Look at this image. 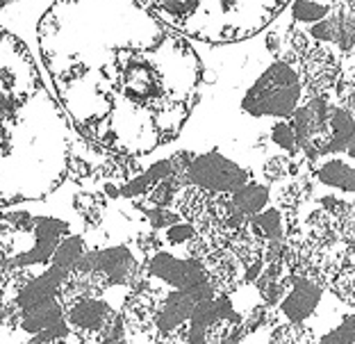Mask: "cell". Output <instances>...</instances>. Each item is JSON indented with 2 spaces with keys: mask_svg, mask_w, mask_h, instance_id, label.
I'll use <instances>...</instances> for the list:
<instances>
[{
  "mask_svg": "<svg viewBox=\"0 0 355 344\" xmlns=\"http://www.w3.org/2000/svg\"><path fill=\"white\" fill-rule=\"evenodd\" d=\"M37 35L64 114L89 146L139 160L173 141L196 108L203 62L139 0H55Z\"/></svg>",
  "mask_w": 355,
  "mask_h": 344,
  "instance_id": "6da1fadb",
  "label": "cell"
},
{
  "mask_svg": "<svg viewBox=\"0 0 355 344\" xmlns=\"http://www.w3.org/2000/svg\"><path fill=\"white\" fill-rule=\"evenodd\" d=\"M73 135L26 44L0 28V205L58 187L69 175Z\"/></svg>",
  "mask_w": 355,
  "mask_h": 344,
  "instance_id": "7a4b0ae2",
  "label": "cell"
},
{
  "mask_svg": "<svg viewBox=\"0 0 355 344\" xmlns=\"http://www.w3.org/2000/svg\"><path fill=\"white\" fill-rule=\"evenodd\" d=\"M146 10L203 44H235L271 26L292 0H139Z\"/></svg>",
  "mask_w": 355,
  "mask_h": 344,
  "instance_id": "3957f363",
  "label": "cell"
},
{
  "mask_svg": "<svg viewBox=\"0 0 355 344\" xmlns=\"http://www.w3.org/2000/svg\"><path fill=\"white\" fill-rule=\"evenodd\" d=\"M303 150L314 187L355 203V112L326 96L321 130Z\"/></svg>",
  "mask_w": 355,
  "mask_h": 344,
  "instance_id": "277c9868",
  "label": "cell"
},
{
  "mask_svg": "<svg viewBox=\"0 0 355 344\" xmlns=\"http://www.w3.org/2000/svg\"><path fill=\"white\" fill-rule=\"evenodd\" d=\"M301 67L292 58H276L244 96V110L255 119H289L308 98Z\"/></svg>",
  "mask_w": 355,
  "mask_h": 344,
  "instance_id": "5b68a950",
  "label": "cell"
},
{
  "mask_svg": "<svg viewBox=\"0 0 355 344\" xmlns=\"http://www.w3.org/2000/svg\"><path fill=\"white\" fill-rule=\"evenodd\" d=\"M119 310H114L107 301L103 299H89L80 301L76 306L67 308L64 319H67L71 333L80 335H94L101 340V335L107 331V326L114 322Z\"/></svg>",
  "mask_w": 355,
  "mask_h": 344,
  "instance_id": "8992f818",
  "label": "cell"
},
{
  "mask_svg": "<svg viewBox=\"0 0 355 344\" xmlns=\"http://www.w3.org/2000/svg\"><path fill=\"white\" fill-rule=\"evenodd\" d=\"M312 326L317 344H355V308L344 306L337 297Z\"/></svg>",
  "mask_w": 355,
  "mask_h": 344,
  "instance_id": "52a82bcc",
  "label": "cell"
},
{
  "mask_svg": "<svg viewBox=\"0 0 355 344\" xmlns=\"http://www.w3.org/2000/svg\"><path fill=\"white\" fill-rule=\"evenodd\" d=\"M60 319H64V306L60 297H51L21 310V329L35 335L48 329V326H53L55 322H60Z\"/></svg>",
  "mask_w": 355,
  "mask_h": 344,
  "instance_id": "ba28073f",
  "label": "cell"
},
{
  "mask_svg": "<svg viewBox=\"0 0 355 344\" xmlns=\"http://www.w3.org/2000/svg\"><path fill=\"white\" fill-rule=\"evenodd\" d=\"M266 344H317V329L308 322L269 324Z\"/></svg>",
  "mask_w": 355,
  "mask_h": 344,
  "instance_id": "9c48e42d",
  "label": "cell"
},
{
  "mask_svg": "<svg viewBox=\"0 0 355 344\" xmlns=\"http://www.w3.org/2000/svg\"><path fill=\"white\" fill-rule=\"evenodd\" d=\"M12 3H19V0H0V10L7 7V5H12Z\"/></svg>",
  "mask_w": 355,
  "mask_h": 344,
  "instance_id": "30bf717a",
  "label": "cell"
},
{
  "mask_svg": "<svg viewBox=\"0 0 355 344\" xmlns=\"http://www.w3.org/2000/svg\"><path fill=\"white\" fill-rule=\"evenodd\" d=\"M260 344H266V338H264V342H260Z\"/></svg>",
  "mask_w": 355,
  "mask_h": 344,
  "instance_id": "8fae6325",
  "label": "cell"
},
{
  "mask_svg": "<svg viewBox=\"0 0 355 344\" xmlns=\"http://www.w3.org/2000/svg\"><path fill=\"white\" fill-rule=\"evenodd\" d=\"M26 344H30V342H26Z\"/></svg>",
  "mask_w": 355,
  "mask_h": 344,
  "instance_id": "7c38bea8",
  "label": "cell"
}]
</instances>
